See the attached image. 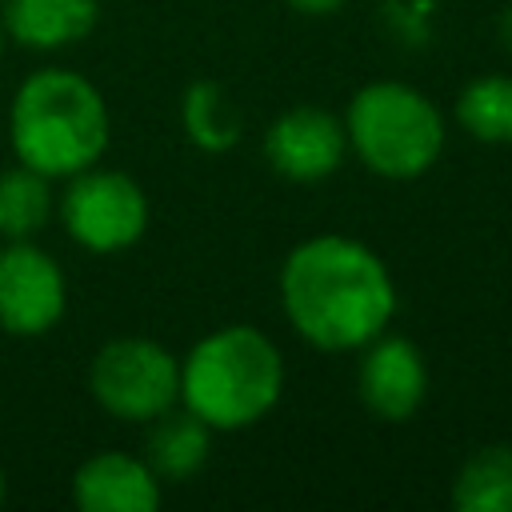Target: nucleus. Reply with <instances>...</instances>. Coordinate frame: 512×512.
Masks as SVG:
<instances>
[{
	"instance_id": "7ed1b4c3",
	"label": "nucleus",
	"mask_w": 512,
	"mask_h": 512,
	"mask_svg": "<svg viewBox=\"0 0 512 512\" xmlns=\"http://www.w3.org/2000/svg\"><path fill=\"white\" fill-rule=\"evenodd\" d=\"M284 356L252 324H224L200 336L180 360V408L212 432H244L272 416L284 396Z\"/></svg>"
},
{
	"instance_id": "f3484780",
	"label": "nucleus",
	"mask_w": 512,
	"mask_h": 512,
	"mask_svg": "<svg viewBox=\"0 0 512 512\" xmlns=\"http://www.w3.org/2000/svg\"><path fill=\"white\" fill-rule=\"evenodd\" d=\"M296 12H304V16H328V12H336V8H344L348 0H288Z\"/></svg>"
},
{
	"instance_id": "f257e3e1",
	"label": "nucleus",
	"mask_w": 512,
	"mask_h": 512,
	"mask_svg": "<svg viewBox=\"0 0 512 512\" xmlns=\"http://www.w3.org/2000/svg\"><path fill=\"white\" fill-rule=\"evenodd\" d=\"M276 284L284 320L316 352H360L388 332L400 308L396 280L380 252L340 232L292 244Z\"/></svg>"
},
{
	"instance_id": "f03ea898",
	"label": "nucleus",
	"mask_w": 512,
	"mask_h": 512,
	"mask_svg": "<svg viewBox=\"0 0 512 512\" xmlns=\"http://www.w3.org/2000/svg\"><path fill=\"white\" fill-rule=\"evenodd\" d=\"M12 156L48 180H68L104 160L112 112L104 92L72 68H36L8 104Z\"/></svg>"
},
{
	"instance_id": "9d476101",
	"label": "nucleus",
	"mask_w": 512,
	"mask_h": 512,
	"mask_svg": "<svg viewBox=\"0 0 512 512\" xmlns=\"http://www.w3.org/2000/svg\"><path fill=\"white\" fill-rule=\"evenodd\" d=\"M68 492L80 512H156L164 500V480L144 456L108 448L72 472Z\"/></svg>"
},
{
	"instance_id": "f8f14e48",
	"label": "nucleus",
	"mask_w": 512,
	"mask_h": 512,
	"mask_svg": "<svg viewBox=\"0 0 512 512\" xmlns=\"http://www.w3.org/2000/svg\"><path fill=\"white\" fill-rule=\"evenodd\" d=\"M212 456V428L204 420H196L188 408H168L164 416L152 420L148 444H144V460L152 464V472L160 480H192Z\"/></svg>"
},
{
	"instance_id": "a211bd4d",
	"label": "nucleus",
	"mask_w": 512,
	"mask_h": 512,
	"mask_svg": "<svg viewBox=\"0 0 512 512\" xmlns=\"http://www.w3.org/2000/svg\"><path fill=\"white\" fill-rule=\"evenodd\" d=\"M500 40H504V48L512 52V8L500 16Z\"/></svg>"
},
{
	"instance_id": "1a4fd4ad",
	"label": "nucleus",
	"mask_w": 512,
	"mask_h": 512,
	"mask_svg": "<svg viewBox=\"0 0 512 512\" xmlns=\"http://www.w3.org/2000/svg\"><path fill=\"white\" fill-rule=\"evenodd\" d=\"M356 392L376 420H412L428 400V360L416 348V340L396 332H380L376 340H368L356 364Z\"/></svg>"
},
{
	"instance_id": "6e6552de",
	"label": "nucleus",
	"mask_w": 512,
	"mask_h": 512,
	"mask_svg": "<svg viewBox=\"0 0 512 512\" xmlns=\"http://www.w3.org/2000/svg\"><path fill=\"white\" fill-rule=\"evenodd\" d=\"M348 156L344 120L316 104L284 108L264 128V160L276 176L292 184H320L340 172Z\"/></svg>"
},
{
	"instance_id": "423d86ee",
	"label": "nucleus",
	"mask_w": 512,
	"mask_h": 512,
	"mask_svg": "<svg viewBox=\"0 0 512 512\" xmlns=\"http://www.w3.org/2000/svg\"><path fill=\"white\" fill-rule=\"evenodd\" d=\"M60 224L72 244L96 256H112L132 248L148 232V196L144 188L116 168H84L64 180L56 200Z\"/></svg>"
},
{
	"instance_id": "6ab92c4d",
	"label": "nucleus",
	"mask_w": 512,
	"mask_h": 512,
	"mask_svg": "<svg viewBox=\"0 0 512 512\" xmlns=\"http://www.w3.org/2000/svg\"><path fill=\"white\" fill-rule=\"evenodd\" d=\"M4 496H8V480H4V468H0V504H4Z\"/></svg>"
},
{
	"instance_id": "0eeeda50",
	"label": "nucleus",
	"mask_w": 512,
	"mask_h": 512,
	"mask_svg": "<svg viewBox=\"0 0 512 512\" xmlns=\"http://www.w3.org/2000/svg\"><path fill=\"white\" fill-rule=\"evenodd\" d=\"M68 280L56 256L32 240L0 248V328L8 336H44L64 320Z\"/></svg>"
},
{
	"instance_id": "dca6fc26",
	"label": "nucleus",
	"mask_w": 512,
	"mask_h": 512,
	"mask_svg": "<svg viewBox=\"0 0 512 512\" xmlns=\"http://www.w3.org/2000/svg\"><path fill=\"white\" fill-rule=\"evenodd\" d=\"M180 124L184 136L200 152H232L240 144V116L228 100V92L216 80H192L180 96Z\"/></svg>"
},
{
	"instance_id": "20e7f679",
	"label": "nucleus",
	"mask_w": 512,
	"mask_h": 512,
	"mask_svg": "<svg viewBox=\"0 0 512 512\" xmlns=\"http://www.w3.org/2000/svg\"><path fill=\"white\" fill-rule=\"evenodd\" d=\"M348 152L380 180H416L424 176L448 140L444 112L416 84L404 80H368L352 92L344 108Z\"/></svg>"
},
{
	"instance_id": "4468645a",
	"label": "nucleus",
	"mask_w": 512,
	"mask_h": 512,
	"mask_svg": "<svg viewBox=\"0 0 512 512\" xmlns=\"http://www.w3.org/2000/svg\"><path fill=\"white\" fill-rule=\"evenodd\" d=\"M56 212L52 180L28 164L0 172V240H36Z\"/></svg>"
},
{
	"instance_id": "ddd939ff",
	"label": "nucleus",
	"mask_w": 512,
	"mask_h": 512,
	"mask_svg": "<svg viewBox=\"0 0 512 512\" xmlns=\"http://www.w3.org/2000/svg\"><path fill=\"white\" fill-rule=\"evenodd\" d=\"M456 512H512V444L472 448L448 488Z\"/></svg>"
},
{
	"instance_id": "aec40b11",
	"label": "nucleus",
	"mask_w": 512,
	"mask_h": 512,
	"mask_svg": "<svg viewBox=\"0 0 512 512\" xmlns=\"http://www.w3.org/2000/svg\"><path fill=\"white\" fill-rule=\"evenodd\" d=\"M4 44H8V36H4V24H0V60H4Z\"/></svg>"
},
{
	"instance_id": "2eb2a0df",
	"label": "nucleus",
	"mask_w": 512,
	"mask_h": 512,
	"mask_svg": "<svg viewBox=\"0 0 512 512\" xmlns=\"http://www.w3.org/2000/svg\"><path fill=\"white\" fill-rule=\"evenodd\" d=\"M456 124L480 144H512V76L484 72L456 92Z\"/></svg>"
},
{
	"instance_id": "9b49d317",
	"label": "nucleus",
	"mask_w": 512,
	"mask_h": 512,
	"mask_svg": "<svg viewBox=\"0 0 512 512\" xmlns=\"http://www.w3.org/2000/svg\"><path fill=\"white\" fill-rule=\"evenodd\" d=\"M100 0H0L4 36L28 52H60L92 36Z\"/></svg>"
},
{
	"instance_id": "39448f33",
	"label": "nucleus",
	"mask_w": 512,
	"mask_h": 512,
	"mask_svg": "<svg viewBox=\"0 0 512 512\" xmlns=\"http://www.w3.org/2000/svg\"><path fill=\"white\" fill-rule=\"evenodd\" d=\"M92 400L124 424H152L180 404V360L152 336L104 340L88 364Z\"/></svg>"
}]
</instances>
